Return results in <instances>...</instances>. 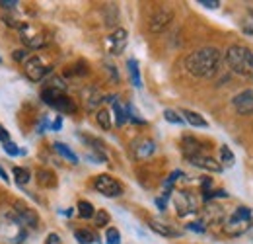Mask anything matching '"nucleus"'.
Masks as SVG:
<instances>
[{"label": "nucleus", "mask_w": 253, "mask_h": 244, "mask_svg": "<svg viewBox=\"0 0 253 244\" xmlns=\"http://www.w3.org/2000/svg\"><path fill=\"white\" fill-rule=\"evenodd\" d=\"M222 64V53L216 47H203L185 57V70L195 78H212Z\"/></svg>", "instance_id": "obj_1"}, {"label": "nucleus", "mask_w": 253, "mask_h": 244, "mask_svg": "<svg viewBox=\"0 0 253 244\" xmlns=\"http://www.w3.org/2000/svg\"><path fill=\"white\" fill-rule=\"evenodd\" d=\"M226 64L228 68L244 78H253V53L244 45H230L226 49Z\"/></svg>", "instance_id": "obj_2"}, {"label": "nucleus", "mask_w": 253, "mask_h": 244, "mask_svg": "<svg viewBox=\"0 0 253 244\" xmlns=\"http://www.w3.org/2000/svg\"><path fill=\"white\" fill-rule=\"evenodd\" d=\"M253 225V215L250 207H238L234 213L230 215L228 219H224V233L228 237H242L246 235Z\"/></svg>", "instance_id": "obj_3"}, {"label": "nucleus", "mask_w": 253, "mask_h": 244, "mask_svg": "<svg viewBox=\"0 0 253 244\" xmlns=\"http://www.w3.org/2000/svg\"><path fill=\"white\" fill-rule=\"evenodd\" d=\"M94 189L105 197H119L123 195V185L109 174H99L94 178Z\"/></svg>", "instance_id": "obj_4"}, {"label": "nucleus", "mask_w": 253, "mask_h": 244, "mask_svg": "<svg viewBox=\"0 0 253 244\" xmlns=\"http://www.w3.org/2000/svg\"><path fill=\"white\" fill-rule=\"evenodd\" d=\"M12 217L22 225V227H30V229H37L39 227V215L35 213V209H32L28 203L16 199L14 201V213Z\"/></svg>", "instance_id": "obj_5"}, {"label": "nucleus", "mask_w": 253, "mask_h": 244, "mask_svg": "<svg viewBox=\"0 0 253 244\" xmlns=\"http://www.w3.org/2000/svg\"><path fill=\"white\" fill-rule=\"evenodd\" d=\"M51 70H53V68H51L49 64H45L41 57H35V55H32L28 61L24 62V74H26L32 82H41L47 74H51Z\"/></svg>", "instance_id": "obj_6"}, {"label": "nucleus", "mask_w": 253, "mask_h": 244, "mask_svg": "<svg viewBox=\"0 0 253 244\" xmlns=\"http://www.w3.org/2000/svg\"><path fill=\"white\" fill-rule=\"evenodd\" d=\"M173 22V10L168 6H160L158 10H154V14L148 20V28L152 33H162L164 30L169 28V24Z\"/></svg>", "instance_id": "obj_7"}, {"label": "nucleus", "mask_w": 253, "mask_h": 244, "mask_svg": "<svg viewBox=\"0 0 253 244\" xmlns=\"http://www.w3.org/2000/svg\"><path fill=\"white\" fill-rule=\"evenodd\" d=\"M126 43H128V31L125 28H117V30L107 37V41H105L107 51L111 55H121L126 49Z\"/></svg>", "instance_id": "obj_8"}, {"label": "nucleus", "mask_w": 253, "mask_h": 244, "mask_svg": "<svg viewBox=\"0 0 253 244\" xmlns=\"http://www.w3.org/2000/svg\"><path fill=\"white\" fill-rule=\"evenodd\" d=\"M187 162L193 164L195 168H201V170H207V172H214V174H218V172L224 170L216 158H212V156H209V154H205V153L187 156Z\"/></svg>", "instance_id": "obj_9"}, {"label": "nucleus", "mask_w": 253, "mask_h": 244, "mask_svg": "<svg viewBox=\"0 0 253 244\" xmlns=\"http://www.w3.org/2000/svg\"><path fill=\"white\" fill-rule=\"evenodd\" d=\"M173 203H175V209L179 217H187V215L197 213V201L195 197L191 195L189 191H177L173 195Z\"/></svg>", "instance_id": "obj_10"}, {"label": "nucleus", "mask_w": 253, "mask_h": 244, "mask_svg": "<svg viewBox=\"0 0 253 244\" xmlns=\"http://www.w3.org/2000/svg\"><path fill=\"white\" fill-rule=\"evenodd\" d=\"M232 106L240 116L253 114V90H244L232 98Z\"/></svg>", "instance_id": "obj_11"}, {"label": "nucleus", "mask_w": 253, "mask_h": 244, "mask_svg": "<svg viewBox=\"0 0 253 244\" xmlns=\"http://www.w3.org/2000/svg\"><path fill=\"white\" fill-rule=\"evenodd\" d=\"M20 31H22V41H24L26 49H30V51L32 49H43L49 43V39L45 35H41V33H30L28 31V24H22Z\"/></svg>", "instance_id": "obj_12"}, {"label": "nucleus", "mask_w": 253, "mask_h": 244, "mask_svg": "<svg viewBox=\"0 0 253 244\" xmlns=\"http://www.w3.org/2000/svg\"><path fill=\"white\" fill-rule=\"evenodd\" d=\"M148 227H150L156 235L166 237V239H177V237H181V231H179V229H175V227H173V225H169V223L158 221V219H152Z\"/></svg>", "instance_id": "obj_13"}, {"label": "nucleus", "mask_w": 253, "mask_h": 244, "mask_svg": "<svg viewBox=\"0 0 253 244\" xmlns=\"http://www.w3.org/2000/svg\"><path fill=\"white\" fill-rule=\"evenodd\" d=\"M51 108L57 110L59 114H76V110H78L76 102H74L70 96H66V94H59V96L55 98V102H53Z\"/></svg>", "instance_id": "obj_14"}, {"label": "nucleus", "mask_w": 253, "mask_h": 244, "mask_svg": "<svg viewBox=\"0 0 253 244\" xmlns=\"http://www.w3.org/2000/svg\"><path fill=\"white\" fill-rule=\"evenodd\" d=\"M84 94V104H86V110H90V112H97V106L103 102V94L99 92L97 86H88L86 90L82 92Z\"/></svg>", "instance_id": "obj_15"}, {"label": "nucleus", "mask_w": 253, "mask_h": 244, "mask_svg": "<svg viewBox=\"0 0 253 244\" xmlns=\"http://www.w3.org/2000/svg\"><path fill=\"white\" fill-rule=\"evenodd\" d=\"M156 153V143L150 139H140L134 147V156L136 158H148Z\"/></svg>", "instance_id": "obj_16"}, {"label": "nucleus", "mask_w": 253, "mask_h": 244, "mask_svg": "<svg viewBox=\"0 0 253 244\" xmlns=\"http://www.w3.org/2000/svg\"><path fill=\"white\" fill-rule=\"evenodd\" d=\"M181 118H183V122H187L189 125L193 127H209V122L201 116V114H197V112H193V110H181V114H179Z\"/></svg>", "instance_id": "obj_17"}, {"label": "nucleus", "mask_w": 253, "mask_h": 244, "mask_svg": "<svg viewBox=\"0 0 253 244\" xmlns=\"http://www.w3.org/2000/svg\"><path fill=\"white\" fill-rule=\"evenodd\" d=\"M126 68H128V76L134 88H142V78H140V68H138V61L136 59H128L126 61Z\"/></svg>", "instance_id": "obj_18"}, {"label": "nucleus", "mask_w": 253, "mask_h": 244, "mask_svg": "<svg viewBox=\"0 0 253 244\" xmlns=\"http://www.w3.org/2000/svg\"><path fill=\"white\" fill-rule=\"evenodd\" d=\"M53 149H55V153H59L64 158V160H68L70 164H78V154L74 153L70 147H66L64 143H59V141H55V143H53Z\"/></svg>", "instance_id": "obj_19"}, {"label": "nucleus", "mask_w": 253, "mask_h": 244, "mask_svg": "<svg viewBox=\"0 0 253 244\" xmlns=\"http://www.w3.org/2000/svg\"><path fill=\"white\" fill-rule=\"evenodd\" d=\"M199 153H203L201 143H199L195 137H183V154H185V158H187V156H193V154H199Z\"/></svg>", "instance_id": "obj_20"}, {"label": "nucleus", "mask_w": 253, "mask_h": 244, "mask_svg": "<svg viewBox=\"0 0 253 244\" xmlns=\"http://www.w3.org/2000/svg\"><path fill=\"white\" fill-rule=\"evenodd\" d=\"M95 122H97V125H99L103 131H109V129L113 127V122H111V112H109V110H105V108L97 110V112H95Z\"/></svg>", "instance_id": "obj_21"}, {"label": "nucleus", "mask_w": 253, "mask_h": 244, "mask_svg": "<svg viewBox=\"0 0 253 244\" xmlns=\"http://www.w3.org/2000/svg\"><path fill=\"white\" fill-rule=\"evenodd\" d=\"M74 239L78 241V244H94L97 241V235L90 229H76Z\"/></svg>", "instance_id": "obj_22"}, {"label": "nucleus", "mask_w": 253, "mask_h": 244, "mask_svg": "<svg viewBox=\"0 0 253 244\" xmlns=\"http://www.w3.org/2000/svg\"><path fill=\"white\" fill-rule=\"evenodd\" d=\"M218 153H220V158H218V162H220L222 168H232V166L236 164V156H234V153H232V149H230V147L222 145Z\"/></svg>", "instance_id": "obj_23"}, {"label": "nucleus", "mask_w": 253, "mask_h": 244, "mask_svg": "<svg viewBox=\"0 0 253 244\" xmlns=\"http://www.w3.org/2000/svg\"><path fill=\"white\" fill-rule=\"evenodd\" d=\"M12 174H14V178H16V182L20 187H24L26 183L32 180V172H30V168H22V166H14V170H12Z\"/></svg>", "instance_id": "obj_24"}, {"label": "nucleus", "mask_w": 253, "mask_h": 244, "mask_svg": "<svg viewBox=\"0 0 253 244\" xmlns=\"http://www.w3.org/2000/svg\"><path fill=\"white\" fill-rule=\"evenodd\" d=\"M111 106H113V114H115V123H117L119 127H123V125L128 122V118H126V108L121 106L119 100H115Z\"/></svg>", "instance_id": "obj_25"}, {"label": "nucleus", "mask_w": 253, "mask_h": 244, "mask_svg": "<svg viewBox=\"0 0 253 244\" xmlns=\"http://www.w3.org/2000/svg\"><path fill=\"white\" fill-rule=\"evenodd\" d=\"M37 180L43 187H53L57 185V178L51 170H37Z\"/></svg>", "instance_id": "obj_26"}, {"label": "nucleus", "mask_w": 253, "mask_h": 244, "mask_svg": "<svg viewBox=\"0 0 253 244\" xmlns=\"http://www.w3.org/2000/svg\"><path fill=\"white\" fill-rule=\"evenodd\" d=\"M94 213H95V209L90 201H86V199L78 201V215H80L82 219H92Z\"/></svg>", "instance_id": "obj_27"}, {"label": "nucleus", "mask_w": 253, "mask_h": 244, "mask_svg": "<svg viewBox=\"0 0 253 244\" xmlns=\"http://www.w3.org/2000/svg\"><path fill=\"white\" fill-rule=\"evenodd\" d=\"M92 219H94V225L99 227V229H101V227H107L109 221H111V217H109V213H107L105 209H97Z\"/></svg>", "instance_id": "obj_28"}, {"label": "nucleus", "mask_w": 253, "mask_h": 244, "mask_svg": "<svg viewBox=\"0 0 253 244\" xmlns=\"http://www.w3.org/2000/svg\"><path fill=\"white\" fill-rule=\"evenodd\" d=\"M105 244H121V233L115 227H107V231H105Z\"/></svg>", "instance_id": "obj_29"}, {"label": "nucleus", "mask_w": 253, "mask_h": 244, "mask_svg": "<svg viewBox=\"0 0 253 244\" xmlns=\"http://www.w3.org/2000/svg\"><path fill=\"white\" fill-rule=\"evenodd\" d=\"M164 118L168 123H173V125H183V118L175 112V110H164Z\"/></svg>", "instance_id": "obj_30"}, {"label": "nucleus", "mask_w": 253, "mask_h": 244, "mask_svg": "<svg viewBox=\"0 0 253 244\" xmlns=\"http://www.w3.org/2000/svg\"><path fill=\"white\" fill-rule=\"evenodd\" d=\"M47 88H53V90L57 92H66V82H64L61 76H53L49 82H47Z\"/></svg>", "instance_id": "obj_31"}, {"label": "nucleus", "mask_w": 253, "mask_h": 244, "mask_svg": "<svg viewBox=\"0 0 253 244\" xmlns=\"http://www.w3.org/2000/svg\"><path fill=\"white\" fill-rule=\"evenodd\" d=\"M4 153L10 154V156H18V154H26V151H22V149H18V145L16 143H12V141H8V143H4Z\"/></svg>", "instance_id": "obj_32"}, {"label": "nucleus", "mask_w": 253, "mask_h": 244, "mask_svg": "<svg viewBox=\"0 0 253 244\" xmlns=\"http://www.w3.org/2000/svg\"><path fill=\"white\" fill-rule=\"evenodd\" d=\"M126 118H128V122L138 123V125H144V123H146L140 118V114H136V110H134L132 106H126Z\"/></svg>", "instance_id": "obj_33"}, {"label": "nucleus", "mask_w": 253, "mask_h": 244, "mask_svg": "<svg viewBox=\"0 0 253 244\" xmlns=\"http://www.w3.org/2000/svg\"><path fill=\"white\" fill-rule=\"evenodd\" d=\"M30 57H32V55H30V49H26V47H24V49H16V51H14V55H12V59H14V61H18V62L28 61Z\"/></svg>", "instance_id": "obj_34"}, {"label": "nucleus", "mask_w": 253, "mask_h": 244, "mask_svg": "<svg viewBox=\"0 0 253 244\" xmlns=\"http://www.w3.org/2000/svg\"><path fill=\"white\" fill-rule=\"evenodd\" d=\"M187 229L195 231V233H205L207 231V225H205V221H193V223L187 225Z\"/></svg>", "instance_id": "obj_35"}, {"label": "nucleus", "mask_w": 253, "mask_h": 244, "mask_svg": "<svg viewBox=\"0 0 253 244\" xmlns=\"http://www.w3.org/2000/svg\"><path fill=\"white\" fill-rule=\"evenodd\" d=\"M16 6H20L18 0H0V8H4V10H14Z\"/></svg>", "instance_id": "obj_36"}, {"label": "nucleus", "mask_w": 253, "mask_h": 244, "mask_svg": "<svg viewBox=\"0 0 253 244\" xmlns=\"http://www.w3.org/2000/svg\"><path fill=\"white\" fill-rule=\"evenodd\" d=\"M199 4H201V6H205V8H211V10H216V8L220 6V2H218V0H199Z\"/></svg>", "instance_id": "obj_37"}, {"label": "nucleus", "mask_w": 253, "mask_h": 244, "mask_svg": "<svg viewBox=\"0 0 253 244\" xmlns=\"http://www.w3.org/2000/svg\"><path fill=\"white\" fill-rule=\"evenodd\" d=\"M45 244H61V237L57 233H49L45 239Z\"/></svg>", "instance_id": "obj_38"}, {"label": "nucleus", "mask_w": 253, "mask_h": 244, "mask_svg": "<svg viewBox=\"0 0 253 244\" xmlns=\"http://www.w3.org/2000/svg\"><path fill=\"white\" fill-rule=\"evenodd\" d=\"M0 141H2V145H4V143H8V141H10V133H8V131H6V127H4V125H2V123H0Z\"/></svg>", "instance_id": "obj_39"}, {"label": "nucleus", "mask_w": 253, "mask_h": 244, "mask_svg": "<svg viewBox=\"0 0 253 244\" xmlns=\"http://www.w3.org/2000/svg\"><path fill=\"white\" fill-rule=\"evenodd\" d=\"M105 66H107V70H109V74H111V80H113V82H117V80H119V74H117V70H115V66H113L111 62H107Z\"/></svg>", "instance_id": "obj_40"}, {"label": "nucleus", "mask_w": 253, "mask_h": 244, "mask_svg": "<svg viewBox=\"0 0 253 244\" xmlns=\"http://www.w3.org/2000/svg\"><path fill=\"white\" fill-rule=\"evenodd\" d=\"M49 127H51V131H61V127H63V118L59 116V118H57V120H55L53 123H51Z\"/></svg>", "instance_id": "obj_41"}, {"label": "nucleus", "mask_w": 253, "mask_h": 244, "mask_svg": "<svg viewBox=\"0 0 253 244\" xmlns=\"http://www.w3.org/2000/svg\"><path fill=\"white\" fill-rule=\"evenodd\" d=\"M169 197V193H166L164 197H156V205H158V209L160 211H164L166 209V199Z\"/></svg>", "instance_id": "obj_42"}, {"label": "nucleus", "mask_w": 253, "mask_h": 244, "mask_svg": "<svg viewBox=\"0 0 253 244\" xmlns=\"http://www.w3.org/2000/svg\"><path fill=\"white\" fill-rule=\"evenodd\" d=\"M47 127H49V120H47V118H43L41 123L37 125V133H45V129H47Z\"/></svg>", "instance_id": "obj_43"}, {"label": "nucleus", "mask_w": 253, "mask_h": 244, "mask_svg": "<svg viewBox=\"0 0 253 244\" xmlns=\"http://www.w3.org/2000/svg\"><path fill=\"white\" fill-rule=\"evenodd\" d=\"M0 178H2L4 182H10V178H8V174H6V172H4L2 168H0Z\"/></svg>", "instance_id": "obj_44"}, {"label": "nucleus", "mask_w": 253, "mask_h": 244, "mask_svg": "<svg viewBox=\"0 0 253 244\" xmlns=\"http://www.w3.org/2000/svg\"><path fill=\"white\" fill-rule=\"evenodd\" d=\"M0 62H2V59H0Z\"/></svg>", "instance_id": "obj_45"}, {"label": "nucleus", "mask_w": 253, "mask_h": 244, "mask_svg": "<svg viewBox=\"0 0 253 244\" xmlns=\"http://www.w3.org/2000/svg\"><path fill=\"white\" fill-rule=\"evenodd\" d=\"M252 80H253V78H252Z\"/></svg>", "instance_id": "obj_46"}]
</instances>
